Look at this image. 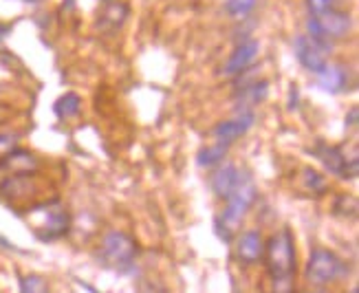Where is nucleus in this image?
Wrapping results in <instances>:
<instances>
[{
  "instance_id": "1",
  "label": "nucleus",
  "mask_w": 359,
  "mask_h": 293,
  "mask_svg": "<svg viewBox=\"0 0 359 293\" xmlns=\"http://www.w3.org/2000/svg\"><path fill=\"white\" fill-rule=\"evenodd\" d=\"M264 269H267V287L262 293H295V240L285 227L264 243Z\"/></svg>"
},
{
  "instance_id": "2",
  "label": "nucleus",
  "mask_w": 359,
  "mask_h": 293,
  "mask_svg": "<svg viewBox=\"0 0 359 293\" xmlns=\"http://www.w3.org/2000/svg\"><path fill=\"white\" fill-rule=\"evenodd\" d=\"M256 196H258V190H256L254 179L249 177V172H241L231 194L225 198L227 205H225L223 214L216 219V234L223 243H231L233 229L243 223L249 207L256 203Z\"/></svg>"
},
{
  "instance_id": "3",
  "label": "nucleus",
  "mask_w": 359,
  "mask_h": 293,
  "mask_svg": "<svg viewBox=\"0 0 359 293\" xmlns=\"http://www.w3.org/2000/svg\"><path fill=\"white\" fill-rule=\"evenodd\" d=\"M25 219L42 243H53L69 234L71 216L57 198H46L25 210Z\"/></svg>"
},
{
  "instance_id": "4",
  "label": "nucleus",
  "mask_w": 359,
  "mask_h": 293,
  "mask_svg": "<svg viewBox=\"0 0 359 293\" xmlns=\"http://www.w3.org/2000/svg\"><path fill=\"white\" fill-rule=\"evenodd\" d=\"M137 256L139 247L126 231H108L97 252V260L102 262V267L123 275L137 271Z\"/></svg>"
},
{
  "instance_id": "5",
  "label": "nucleus",
  "mask_w": 359,
  "mask_h": 293,
  "mask_svg": "<svg viewBox=\"0 0 359 293\" xmlns=\"http://www.w3.org/2000/svg\"><path fill=\"white\" fill-rule=\"evenodd\" d=\"M306 29H309L306 36L331 46V42L344 40L353 31V15L344 9H329L311 15L306 20Z\"/></svg>"
},
{
  "instance_id": "6",
  "label": "nucleus",
  "mask_w": 359,
  "mask_h": 293,
  "mask_svg": "<svg viewBox=\"0 0 359 293\" xmlns=\"http://www.w3.org/2000/svg\"><path fill=\"white\" fill-rule=\"evenodd\" d=\"M344 273H346V262L339 260L337 254L318 247V250H313L309 256L304 278H306V282H311V285L324 287V285L337 280V278H341Z\"/></svg>"
},
{
  "instance_id": "7",
  "label": "nucleus",
  "mask_w": 359,
  "mask_h": 293,
  "mask_svg": "<svg viewBox=\"0 0 359 293\" xmlns=\"http://www.w3.org/2000/svg\"><path fill=\"white\" fill-rule=\"evenodd\" d=\"M313 154L322 161V165L329 170L331 175L344 179V181L357 179V172H359L357 152H353L351 157H348V154L344 152V148H339V146H326L324 142H318V146L313 148Z\"/></svg>"
},
{
  "instance_id": "8",
  "label": "nucleus",
  "mask_w": 359,
  "mask_h": 293,
  "mask_svg": "<svg viewBox=\"0 0 359 293\" xmlns=\"http://www.w3.org/2000/svg\"><path fill=\"white\" fill-rule=\"evenodd\" d=\"M38 194L36 172H22V175H7L0 179V196L9 205L18 207L20 203H31V198Z\"/></svg>"
},
{
  "instance_id": "9",
  "label": "nucleus",
  "mask_w": 359,
  "mask_h": 293,
  "mask_svg": "<svg viewBox=\"0 0 359 293\" xmlns=\"http://www.w3.org/2000/svg\"><path fill=\"white\" fill-rule=\"evenodd\" d=\"M293 51L300 64L313 75H320L329 64V46L313 40L311 36H298L293 42Z\"/></svg>"
},
{
  "instance_id": "10",
  "label": "nucleus",
  "mask_w": 359,
  "mask_h": 293,
  "mask_svg": "<svg viewBox=\"0 0 359 293\" xmlns=\"http://www.w3.org/2000/svg\"><path fill=\"white\" fill-rule=\"evenodd\" d=\"M254 121H256L254 111H241L233 119H225L221 123H216L212 135L216 137V142H225L231 146L233 142H238L243 135L249 132V128L254 126Z\"/></svg>"
},
{
  "instance_id": "11",
  "label": "nucleus",
  "mask_w": 359,
  "mask_h": 293,
  "mask_svg": "<svg viewBox=\"0 0 359 293\" xmlns=\"http://www.w3.org/2000/svg\"><path fill=\"white\" fill-rule=\"evenodd\" d=\"M258 51H260V42L258 40H245V42H241L236 49H233V53L229 55V60L225 62L223 75H227V77L243 75L249 67L254 64V60L258 57Z\"/></svg>"
},
{
  "instance_id": "12",
  "label": "nucleus",
  "mask_w": 359,
  "mask_h": 293,
  "mask_svg": "<svg viewBox=\"0 0 359 293\" xmlns=\"http://www.w3.org/2000/svg\"><path fill=\"white\" fill-rule=\"evenodd\" d=\"M264 252V240L258 229H247L236 238V258L243 265H256L262 258Z\"/></svg>"
},
{
  "instance_id": "13",
  "label": "nucleus",
  "mask_w": 359,
  "mask_h": 293,
  "mask_svg": "<svg viewBox=\"0 0 359 293\" xmlns=\"http://www.w3.org/2000/svg\"><path fill=\"white\" fill-rule=\"evenodd\" d=\"M238 175L241 170L233 165V163H218L214 175L210 177V185H212V192L218 196V198H227L233 190V185L238 181Z\"/></svg>"
},
{
  "instance_id": "14",
  "label": "nucleus",
  "mask_w": 359,
  "mask_h": 293,
  "mask_svg": "<svg viewBox=\"0 0 359 293\" xmlns=\"http://www.w3.org/2000/svg\"><path fill=\"white\" fill-rule=\"evenodd\" d=\"M318 77H320L322 90L333 93V95L348 90V86H351V80H348L351 73H348V69L344 64H331V62H329V64L324 67V71Z\"/></svg>"
},
{
  "instance_id": "15",
  "label": "nucleus",
  "mask_w": 359,
  "mask_h": 293,
  "mask_svg": "<svg viewBox=\"0 0 359 293\" xmlns=\"http://www.w3.org/2000/svg\"><path fill=\"white\" fill-rule=\"evenodd\" d=\"M229 152V144L225 142H216L212 146H205L201 148L198 154H196V163L201 168H216L218 163H223V159L227 157Z\"/></svg>"
},
{
  "instance_id": "16",
  "label": "nucleus",
  "mask_w": 359,
  "mask_h": 293,
  "mask_svg": "<svg viewBox=\"0 0 359 293\" xmlns=\"http://www.w3.org/2000/svg\"><path fill=\"white\" fill-rule=\"evenodd\" d=\"M53 111L60 119H71L75 115H80L82 111V100L77 93H65L55 104H53Z\"/></svg>"
},
{
  "instance_id": "17",
  "label": "nucleus",
  "mask_w": 359,
  "mask_h": 293,
  "mask_svg": "<svg viewBox=\"0 0 359 293\" xmlns=\"http://www.w3.org/2000/svg\"><path fill=\"white\" fill-rule=\"evenodd\" d=\"M267 82H256L252 86H245L241 93V100H243V111H252L256 104H260L264 97H267Z\"/></svg>"
},
{
  "instance_id": "18",
  "label": "nucleus",
  "mask_w": 359,
  "mask_h": 293,
  "mask_svg": "<svg viewBox=\"0 0 359 293\" xmlns=\"http://www.w3.org/2000/svg\"><path fill=\"white\" fill-rule=\"evenodd\" d=\"M256 5H258V0H227L225 11L231 15V18H245V15L254 11Z\"/></svg>"
},
{
  "instance_id": "19",
  "label": "nucleus",
  "mask_w": 359,
  "mask_h": 293,
  "mask_svg": "<svg viewBox=\"0 0 359 293\" xmlns=\"http://www.w3.org/2000/svg\"><path fill=\"white\" fill-rule=\"evenodd\" d=\"M20 293H49V285L42 275L29 273L20 280Z\"/></svg>"
},
{
  "instance_id": "20",
  "label": "nucleus",
  "mask_w": 359,
  "mask_h": 293,
  "mask_svg": "<svg viewBox=\"0 0 359 293\" xmlns=\"http://www.w3.org/2000/svg\"><path fill=\"white\" fill-rule=\"evenodd\" d=\"M302 179H304V185H306V190L309 192H313V194H322L326 192V181L320 172H316L313 168H304L302 170Z\"/></svg>"
},
{
  "instance_id": "21",
  "label": "nucleus",
  "mask_w": 359,
  "mask_h": 293,
  "mask_svg": "<svg viewBox=\"0 0 359 293\" xmlns=\"http://www.w3.org/2000/svg\"><path fill=\"white\" fill-rule=\"evenodd\" d=\"M341 3H344V0H306V9L311 15H316L329 9H339Z\"/></svg>"
},
{
  "instance_id": "22",
  "label": "nucleus",
  "mask_w": 359,
  "mask_h": 293,
  "mask_svg": "<svg viewBox=\"0 0 359 293\" xmlns=\"http://www.w3.org/2000/svg\"><path fill=\"white\" fill-rule=\"evenodd\" d=\"M335 212L337 214H344V216H355V212H357V198L355 196H348V194H341V196H337V200H335Z\"/></svg>"
},
{
  "instance_id": "23",
  "label": "nucleus",
  "mask_w": 359,
  "mask_h": 293,
  "mask_svg": "<svg viewBox=\"0 0 359 293\" xmlns=\"http://www.w3.org/2000/svg\"><path fill=\"white\" fill-rule=\"evenodd\" d=\"M357 115H359V108L353 106V108H351V115H346V126H348V128H355V126H357Z\"/></svg>"
},
{
  "instance_id": "24",
  "label": "nucleus",
  "mask_w": 359,
  "mask_h": 293,
  "mask_svg": "<svg viewBox=\"0 0 359 293\" xmlns=\"http://www.w3.org/2000/svg\"><path fill=\"white\" fill-rule=\"evenodd\" d=\"M11 117V108L7 104H0V126L7 123V119Z\"/></svg>"
},
{
  "instance_id": "25",
  "label": "nucleus",
  "mask_w": 359,
  "mask_h": 293,
  "mask_svg": "<svg viewBox=\"0 0 359 293\" xmlns=\"http://www.w3.org/2000/svg\"><path fill=\"white\" fill-rule=\"evenodd\" d=\"M0 247H3V250H7V252H20L18 247H15L13 243H9L5 236H0Z\"/></svg>"
},
{
  "instance_id": "26",
  "label": "nucleus",
  "mask_w": 359,
  "mask_h": 293,
  "mask_svg": "<svg viewBox=\"0 0 359 293\" xmlns=\"http://www.w3.org/2000/svg\"><path fill=\"white\" fill-rule=\"evenodd\" d=\"M7 34H9V25H0V42L5 40Z\"/></svg>"
},
{
  "instance_id": "27",
  "label": "nucleus",
  "mask_w": 359,
  "mask_h": 293,
  "mask_svg": "<svg viewBox=\"0 0 359 293\" xmlns=\"http://www.w3.org/2000/svg\"><path fill=\"white\" fill-rule=\"evenodd\" d=\"M104 3H106V5H113V3H115V0H104Z\"/></svg>"
},
{
  "instance_id": "28",
  "label": "nucleus",
  "mask_w": 359,
  "mask_h": 293,
  "mask_svg": "<svg viewBox=\"0 0 359 293\" xmlns=\"http://www.w3.org/2000/svg\"><path fill=\"white\" fill-rule=\"evenodd\" d=\"M309 293H324V291H309Z\"/></svg>"
},
{
  "instance_id": "29",
  "label": "nucleus",
  "mask_w": 359,
  "mask_h": 293,
  "mask_svg": "<svg viewBox=\"0 0 359 293\" xmlns=\"http://www.w3.org/2000/svg\"><path fill=\"white\" fill-rule=\"evenodd\" d=\"M351 293H359V291H357V289H353V291H351Z\"/></svg>"
}]
</instances>
